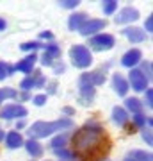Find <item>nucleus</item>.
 I'll return each instance as SVG.
<instances>
[{
  "label": "nucleus",
  "instance_id": "nucleus-40",
  "mask_svg": "<svg viewBox=\"0 0 153 161\" xmlns=\"http://www.w3.org/2000/svg\"><path fill=\"white\" fill-rule=\"evenodd\" d=\"M64 113H66V115H73V113H75V109H73V108H64Z\"/></svg>",
  "mask_w": 153,
  "mask_h": 161
},
{
  "label": "nucleus",
  "instance_id": "nucleus-18",
  "mask_svg": "<svg viewBox=\"0 0 153 161\" xmlns=\"http://www.w3.org/2000/svg\"><path fill=\"white\" fill-rule=\"evenodd\" d=\"M23 145H25V149H27V152L30 156H32V158H39L41 154H43V147H41L39 143H38V142H36V140H28V142H23Z\"/></svg>",
  "mask_w": 153,
  "mask_h": 161
},
{
  "label": "nucleus",
  "instance_id": "nucleus-28",
  "mask_svg": "<svg viewBox=\"0 0 153 161\" xmlns=\"http://www.w3.org/2000/svg\"><path fill=\"white\" fill-rule=\"evenodd\" d=\"M55 154L59 156L61 159H66V161H69V159H73V158H75L73 152H69V150H66V149H57Z\"/></svg>",
  "mask_w": 153,
  "mask_h": 161
},
{
  "label": "nucleus",
  "instance_id": "nucleus-13",
  "mask_svg": "<svg viewBox=\"0 0 153 161\" xmlns=\"http://www.w3.org/2000/svg\"><path fill=\"white\" fill-rule=\"evenodd\" d=\"M80 82H87V84H93V86H100V84L105 82V72L96 70V72H91V74H82Z\"/></svg>",
  "mask_w": 153,
  "mask_h": 161
},
{
  "label": "nucleus",
  "instance_id": "nucleus-27",
  "mask_svg": "<svg viewBox=\"0 0 153 161\" xmlns=\"http://www.w3.org/2000/svg\"><path fill=\"white\" fill-rule=\"evenodd\" d=\"M139 70H141L142 74L146 75V79L150 80V77H151V61H142Z\"/></svg>",
  "mask_w": 153,
  "mask_h": 161
},
{
  "label": "nucleus",
  "instance_id": "nucleus-30",
  "mask_svg": "<svg viewBox=\"0 0 153 161\" xmlns=\"http://www.w3.org/2000/svg\"><path fill=\"white\" fill-rule=\"evenodd\" d=\"M61 7L64 9H75V7L79 6V0H63V2H59Z\"/></svg>",
  "mask_w": 153,
  "mask_h": 161
},
{
  "label": "nucleus",
  "instance_id": "nucleus-32",
  "mask_svg": "<svg viewBox=\"0 0 153 161\" xmlns=\"http://www.w3.org/2000/svg\"><path fill=\"white\" fill-rule=\"evenodd\" d=\"M142 140L146 142L148 145L153 143V136H151V129H142Z\"/></svg>",
  "mask_w": 153,
  "mask_h": 161
},
{
  "label": "nucleus",
  "instance_id": "nucleus-19",
  "mask_svg": "<svg viewBox=\"0 0 153 161\" xmlns=\"http://www.w3.org/2000/svg\"><path fill=\"white\" fill-rule=\"evenodd\" d=\"M125 108L130 111V113L137 115V113H141V109H142V102L139 100V98H135V97L126 98V100H125Z\"/></svg>",
  "mask_w": 153,
  "mask_h": 161
},
{
  "label": "nucleus",
  "instance_id": "nucleus-15",
  "mask_svg": "<svg viewBox=\"0 0 153 161\" xmlns=\"http://www.w3.org/2000/svg\"><path fill=\"white\" fill-rule=\"evenodd\" d=\"M85 22H87V14H85V13H73L68 20V27H69V31L75 32V31H80V27H82Z\"/></svg>",
  "mask_w": 153,
  "mask_h": 161
},
{
  "label": "nucleus",
  "instance_id": "nucleus-25",
  "mask_svg": "<svg viewBox=\"0 0 153 161\" xmlns=\"http://www.w3.org/2000/svg\"><path fill=\"white\" fill-rule=\"evenodd\" d=\"M18 93L13 90V88H4V90H0V104L4 102L6 98H16Z\"/></svg>",
  "mask_w": 153,
  "mask_h": 161
},
{
  "label": "nucleus",
  "instance_id": "nucleus-37",
  "mask_svg": "<svg viewBox=\"0 0 153 161\" xmlns=\"http://www.w3.org/2000/svg\"><path fill=\"white\" fill-rule=\"evenodd\" d=\"M41 38H43V40H52V38H54V34H52V32H48V31H46V32H41Z\"/></svg>",
  "mask_w": 153,
  "mask_h": 161
},
{
  "label": "nucleus",
  "instance_id": "nucleus-31",
  "mask_svg": "<svg viewBox=\"0 0 153 161\" xmlns=\"http://www.w3.org/2000/svg\"><path fill=\"white\" fill-rule=\"evenodd\" d=\"M132 118H134V122H135V125H137V127L146 125V116H144V115H141V113H137V115H134Z\"/></svg>",
  "mask_w": 153,
  "mask_h": 161
},
{
  "label": "nucleus",
  "instance_id": "nucleus-3",
  "mask_svg": "<svg viewBox=\"0 0 153 161\" xmlns=\"http://www.w3.org/2000/svg\"><path fill=\"white\" fill-rule=\"evenodd\" d=\"M69 59L77 68H87L93 63V54L85 45H73L69 48Z\"/></svg>",
  "mask_w": 153,
  "mask_h": 161
},
{
  "label": "nucleus",
  "instance_id": "nucleus-2",
  "mask_svg": "<svg viewBox=\"0 0 153 161\" xmlns=\"http://www.w3.org/2000/svg\"><path fill=\"white\" fill-rule=\"evenodd\" d=\"M73 127V122L69 118H59L55 122H36L28 127V134L30 138H46V136H52L54 132L57 131H64V129H71Z\"/></svg>",
  "mask_w": 153,
  "mask_h": 161
},
{
  "label": "nucleus",
  "instance_id": "nucleus-5",
  "mask_svg": "<svg viewBox=\"0 0 153 161\" xmlns=\"http://www.w3.org/2000/svg\"><path fill=\"white\" fill-rule=\"evenodd\" d=\"M128 80H130L132 88L135 90V92H146L148 90V79L146 75L142 74L139 68H132L130 74H128ZM128 84V86H130Z\"/></svg>",
  "mask_w": 153,
  "mask_h": 161
},
{
  "label": "nucleus",
  "instance_id": "nucleus-24",
  "mask_svg": "<svg viewBox=\"0 0 153 161\" xmlns=\"http://www.w3.org/2000/svg\"><path fill=\"white\" fill-rule=\"evenodd\" d=\"M102 7H103V13L105 14H114L116 9H118V2L116 0H105L102 4Z\"/></svg>",
  "mask_w": 153,
  "mask_h": 161
},
{
  "label": "nucleus",
  "instance_id": "nucleus-22",
  "mask_svg": "<svg viewBox=\"0 0 153 161\" xmlns=\"http://www.w3.org/2000/svg\"><path fill=\"white\" fill-rule=\"evenodd\" d=\"M13 74H14V66L4 63V61H0V80H4L6 77H9V75H13Z\"/></svg>",
  "mask_w": 153,
  "mask_h": 161
},
{
  "label": "nucleus",
  "instance_id": "nucleus-4",
  "mask_svg": "<svg viewBox=\"0 0 153 161\" xmlns=\"http://www.w3.org/2000/svg\"><path fill=\"white\" fill-rule=\"evenodd\" d=\"M87 45L93 48V50H98V52H103V50H110L114 45H116V40L114 36L110 34H96L89 38V43Z\"/></svg>",
  "mask_w": 153,
  "mask_h": 161
},
{
  "label": "nucleus",
  "instance_id": "nucleus-33",
  "mask_svg": "<svg viewBox=\"0 0 153 161\" xmlns=\"http://www.w3.org/2000/svg\"><path fill=\"white\" fill-rule=\"evenodd\" d=\"M32 102H34V106H43L46 102V95H36L32 98Z\"/></svg>",
  "mask_w": 153,
  "mask_h": 161
},
{
  "label": "nucleus",
  "instance_id": "nucleus-36",
  "mask_svg": "<svg viewBox=\"0 0 153 161\" xmlns=\"http://www.w3.org/2000/svg\"><path fill=\"white\" fill-rule=\"evenodd\" d=\"M54 70H55V74H63V72H64V64L63 63H61V64L54 63Z\"/></svg>",
  "mask_w": 153,
  "mask_h": 161
},
{
  "label": "nucleus",
  "instance_id": "nucleus-34",
  "mask_svg": "<svg viewBox=\"0 0 153 161\" xmlns=\"http://www.w3.org/2000/svg\"><path fill=\"white\" fill-rule=\"evenodd\" d=\"M144 29H146V32H151L153 31V16L146 18V22H144Z\"/></svg>",
  "mask_w": 153,
  "mask_h": 161
},
{
  "label": "nucleus",
  "instance_id": "nucleus-17",
  "mask_svg": "<svg viewBox=\"0 0 153 161\" xmlns=\"http://www.w3.org/2000/svg\"><path fill=\"white\" fill-rule=\"evenodd\" d=\"M6 145L9 147V149H18V147H22V145H23L22 134H20L18 131L7 132V136H6Z\"/></svg>",
  "mask_w": 153,
  "mask_h": 161
},
{
  "label": "nucleus",
  "instance_id": "nucleus-8",
  "mask_svg": "<svg viewBox=\"0 0 153 161\" xmlns=\"http://www.w3.org/2000/svg\"><path fill=\"white\" fill-rule=\"evenodd\" d=\"M80 98L79 102L82 106H89L93 100H94V95H96V88L93 84H87V82H80Z\"/></svg>",
  "mask_w": 153,
  "mask_h": 161
},
{
  "label": "nucleus",
  "instance_id": "nucleus-6",
  "mask_svg": "<svg viewBox=\"0 0 153 161\" xmlns=\"http://www.w3.org/2000/svg\"><path fill=\"white\" fill-rule=\"evenodd\" d=\"M107 27V20H100V18H93V20H87V22L80 27V34L82 36H91L96 34L98 31H103Z\"/></svg>",
  "mask_w": 153,
  "mask_h": 161
},
{
  "label": "nucleus",
  "instance_id": "nucleus-29",
  "mask_svg": "<svg viewBox=\"0 0 153 161\" xmlns=\"http://www.w3.org/2000/svg\"><path fill=\"white\" fill-rule=\"evenodd\" d=\"M54 63H55V61H54V58H52L50 54H43V56H41V64H43V66H54Z\"/></svg>",
  "mask_w": 153,
  "mask_h": 161
},
{
  "label": "nucleus",
  "instance_id": "nucleus-12",
  "mask_svg": "<svg viewBox=\"0 0 153 161\" xmlns=\"http://www.w3.org/2000/svg\"><path fill=\"white\" fill-rule=\"evenodd\" d=\"M38 56L36 54H28L27 58H23L22 61H18L16 66H14V70H18V72H22V74H30L32 72V68H34L36 61H38Z\"/></svg>",
  "mask_w": 153,
  "mask_h": 161
},
{
  "label": "nucleus",
  "instance_id": "nucleus-11",
  "mask_svg": "<svg viewBox=\"0 0 153 161\" xmlns=\"http://www.w3.org/2000/svg\"><path fill=\"white\" fill-rule=\"evenodd\" d=\"M112 88H114V92L118 93L119 97H125L126 93H128V90H130L128 80H126L121 74H114L112 75Z\"/></svg>",
  "mask_w": 153,
  "mask_h": 161
},
{
  "label": "nucleus",
  "instance_id": "nucleus-23",
  "mask_svg": "<svg viewBox=\"0 0 153 161\" xmlns=\"http://www.w3.org/2000/svg\"><path fill=\"white\" fill-rule=\"evenodd\" d=\"M41 47H43L46 54H50V56H52L54 59L61 56V47H59V45H55V43H48V45H41Z\"/></svg>",
  "mask_w": 153,
  "mask_h": 161
},
{
  "label": "nucleus",
  "instance_id": "nucleus-35",
  "mask_svg": "<svg viewBox=\"0 0 153 161\" xmlns=\"http://www.w3.org/2000/svg\"><path fill=\"white\" fill-rule=\"evenodd\" d=\"M146 106L148 108H151L153 106V92L150 90V88L146 90Z\"/></svg>",
  "mask_w": 153,
  "mask_h": 161
},
{
  "label": "nucleus",
  "instance_id": "nucleus-1",
  "mask_svg": "<svg viewBox=\"0 0 153 161\" xmlns=\"http://www.w3.org/2000/svg\"><path fill=\"white\" fill-rule=\"evenodd\" d=\"M103 138H105V134H103L102 127H98L94 122H91L73 134L75 150L80 154H91L102 145Z\"/></svg>",
  "mask_w": 153,
  "mask_h": 161
},
{
  "label": "nucleus",
  "instance_id": "nucleus-14",
  "mask_svg": "<svg viewBox=\"0 0 153 161\" xmlns=\"http://www.w3.org/2000/svg\"><path fill=\"white\" fill-rule=\"evenodd\" d=\"M123 34L132 43H142V41L146 40V32L142 29H139V27H126V29H123Z\"/></svg>",
  "mask_w": 153,
  "mask_h": 161
},
{
  "label": "nucleus",
  "instance_id": "nucleus-16",
  "mask_svg": "<svg viewBox=\"0 0 153 161\" xmlns=\"http://www.w3.org/2000/svg\"><path fill=\"white\" fill-rule=\"evenodd\" d=\"M128 111L125 109V108H119V106H116L112 109V120H114V124L116 125H119V127H123V125H126V122H128Z\"/></svg>",
  "mask_w": 153,
  "mask_h": 161
},
{
  "label": "nucleus",
  "instance_id": "nucleus-42",
  "mask_svg": "<svg viewBox=\"0 0 153 161\" xmlns=\"http://www.w3.org/2000/svg\"><path fill=\"white\" fill-rule=\"evenodd\" d=\"M48 92H50V93L55 92V82H50V88H48Z\"/></svg>",
  "mask_w": 153,
  "mask_h": 161
},
{
  "label": "nucleus",
  "instance_id": "nucleus-9",
  "mask_svg": "<svg viewBox=\"0 0 153 161\" xmlns=\"http://www.w3.org/2000/svg\"><path fill=\"white\" fill-rule=\"evenodd\" d=\"M141 59H142L141 50H139V48H130V50L125 52V56L121 58V64L132 70L137 63H141Z\"/></svg>",
  "mask_w": 153,
  "mask_h": 161
},
{
  "label": "nucleus",
  "instance_id": "nucleus-43",
  "mask_svg": "<svg viewBox=\"0 0 153 161\" xmlns=\"http://www.w3.org/2000/svg\"><path fill=\"white\" fill-rule=\"evenodd\" d=\"M2 140H4V131L0 129V142H2Z\"/></svg>",
  "mask_w": 153,
  "mask_h": 161
},
{
  "label": "nucleus",
  "instance_id": "nucleus-26",
  "mask_svg": "<svg viewBox=\"0 0 153 161\" xmlns=\"http://www.w3.org/2000/svg\"><path fill=\"white\" fill-rule=\"evenodd\" d=\"M39 47H41L39 41H27V43H23V45H22V50H25V52H32V54H34V50H38Z\"/></svg>",
  "mask_w": 153,
  "mask_h": 161
},
{
  "label": "nucleus",
  "instance_id": "nucleus-20",
  "mask_svg": "<svg viewBox=\"0 0 153 161\" xmlns=\"http://www.w3.org/2000/svg\"><path fill=\"white\" fill-rule=\"evenodd\" d=\"M126 158L128 159H134V161H151L153 159L151 152H146V150H132Z\"/></svg>",
  "mask_w": 153,
  "mask_h": 161
},
{
  "label": "nucleus",
  "instance_id": "nucleus-41",
  "mask_svg": "<svg viewBox=\"0 0 153 161\" xmlns=\"http://www.w3.org/2000/svg\"><path fill=\"white\" fill-rule=\"evenodd\" d=\"M23 127H25V122H23V120H20V122L16 124V131H18V129H23Z\"/></svg>",
  "mask_w": 153,
  "mask_h": 161
},
{
  "label": "nucleus",
  "instance_id": "nucleus-38",
  "mask_svg": "<svg viewBox=\"0 0 153 161\" xmlns=\"http://www.w3.org/2000/svg\"><path fill=\"white\" fill-rule=\"evenodd\" d=\"M16 97H18V95H16ZM28 98H30V97H28V93H27V92H23L22 95L18 97V100H28Z\"/></svg>",
  "mask_w": 153,
  "mask_h": 161
},
{
  "label": "nucleus",
  "instance_id": "nucleus-10",
  "mask_svg": "<svg viewBox=\"0 0 153 161\" xmlns=\"http://www.w3.org/2000/svg\"><path fill=\"white\" fill-rule=\"evenodd\" d=\"M139 18V11L135 7H123L121 11L118 13V16L114 18L116 23H130V22H135Z\"/></svg>",
  "mask_w": 153,
  "mask_h": 161
},
{
  "label": "nucleus",
  "instance_id": "nucleus-21",
  "mask_svg": "<svg viewBox=\"0 0 153 161\" xmlns=\"http://www.w3.org/2000/svg\"><path fill=\"white\" fill-rule=\"evenodd\" d=\"M66 142H68V132H63V134H59V136H55L52 140L50 145L54 147V150H57V149H64Z\"/></svg>",
  "mask_w": 153,
  "mask_h": 161
},
{
  "label": "nucleus",
  "instance_id": "nucleus-7",
  "mask_svg": "<svg viewBox=\"0 0 153 161\" xmlns=\"http://www.w3.org/2000/svg\"><path fill=\"white\" fill-rule=\"evenodd\" d=\"M27 116V109L23 108L22 104H9L4 109L0 111V118L4 120H13V118H23Z\"/></svg>",
  "mask_w": 153,
  "mask_h": 161
},
{
  "label": "nucleus",
  "instance_id": "nucleus-44",
  "mask_svg": "<svg viewBox=\"0 0 153 161\" xmlns=\"http://www.w3.org/2000/svg\"><path fill=\"white\" fill-rule=\"evenodd\" d=\"M125 161H134V159H128V158H126V159H125Z\"/></svg>",
  "mask_w": 153,
  "mask_h": 161
},
{
  "label": "nucleus",
  "instance_id": "nucleus-39",
  "mask_svg": "<svg viewBox=\"0 0 153 161\" xmlns=\"http://www.w3.org/2000/svg\"><path fill=\"white\" fill-rule=\"evenodd\" d=\"M6 27H7L6 20H4V18H0V31H6Z\"/></svg>",
  "mask_w": 153,
  "mask_h": 161
}]
</instances>
